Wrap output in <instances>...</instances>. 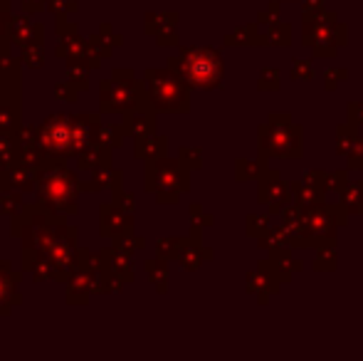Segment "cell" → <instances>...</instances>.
<instances>
[{"mask_svg": "<svg viewBox=\"0 0 363 361\" xmlns=\"http://www.w3.org/2000/svg\"><path fill=\"white\" fill-rule=\"evenodd\" d=\"M48 3H52V10H57V15H69L77 10L74 0H48Z\"/></svg>", "mask_w": 363, "mask_h": 361, "instance_id": "obj_17", "label": "cell"}, {"mask_svg": "<svg viewBox=\"0 0 363 361\" xmlns=\"http://www.w3.org/2000/svg\"><path fill=\"white\" fill-rule=\"evenodd\" d=\"M8 35L20 48H28V45H33V43H43V28L33 25L28 18H10Z\"/></svg>", "mask_w": 363, "mask_h": 361, "instance_id": "obj_10", "label": "cell"}, {"mask_svg": "<svg viewBox=\"0 0 363 361\" xmlns=\"http://www.w3.org/2000/svg\"><path fill=\"white\" fill-rule=\"evenodd\" d=\"M131 233V211L121 203L114 206H104L101 208V235L106 238H116Z\"/></svg>", "mask_w": 363, "mask_h": 361, "instance_id": "obj_7", "label": "cell"}, {"mask_svg": "<svg viewBox=\"0 0 363 361\" xmlns=\"http://www.w3.org/2000/svg\"><path fill=\"white\" fill-rule=\"evenodd\" d=\"M0 10H3V13L8 10V0H0Z\"/></svg>", "mask_w": 363, "mask_h": 361, "instance_id": "obj_20", "label": "cell"}, {"mask_svg": "<svg viewBox=\"0 0 363 361\" xmlns=\"http://www.w3.org/2000/svg\"><path fill=\"white\" fill-rule=\"evenodd\" d=\"M144 87L136 79H106L101 82V111H141Z\"/></svg>", "mask_w": 363, "mask_h": 361, "instance_id": "obj_5", "label": "cell"}, {"mask_svg": "<svg viewBox=\"0 0 363 361\" xmlns=\"http://www.w3.org/2000/svg\"><path fill=\"white\" fill-rule=\"evenodd\" d=\"M124 134L136 136V139H144V136H151L156 131V119L151 114H139V111H126V119L121 124Z\"/></svg>", "mask_w": 363, "mask_h": 361, "instance_id": "obj_11", "label": "cell"}, {"mask_svg": "<svg viewBox=\"0 0 363 361\" xmlns=\"http://www.w3.org/2000/svg\"><path fill=\"white\" fill-rule=\"evenodd\" d=\"M23 3V8L28 10V13H40L45 5V0H20Z\"/></svg>", "mask_w": 363, "mask_h": 361, "instance_id": "obj_18", "label": "cell"}, {"mask_svg": "<svg viewBox=\"0 0 363 361\" xmlns=\"http://www.w3.org/2000/svg\"><path fill=\"white\" fill-rule=\"evenodd\" d=\"M148 89L156 109L161 111H186L188 109V89L186 79L181 74L161 72V70H148L146 72Z\"/></svg>", "mask_w": 363, "mask_h": 361, "instance_id": "obj_4", "label": "cell"}, {"mask_svg": "<svg viewBox=\"0 0 363 361\" xmlns=\"http://www.w3.org/2000/svg\"><path fill=\"white\" fill-rule=\"evenodd\" d=\"M38 181V171L33 166H28L25 161H10L0 169V188L3 191H10V188L18 186L20 191H30L33 183Z\"/></svg>", "mask_w": 363, "mask_h": 361, "instance_id": "obj_8", "label": "cell"}, {"mask_svg": "<svg viewBox=\"0 0 363 361\" xmlns=\"http://www.w3.org/2000/svg\"><path fill=\"white\" fill-rule=\"evenodd\" d=\"M8 25H10V18L0 10V40H5V35H8Z\"/></svg>", "mask_w": 363, "mask_h": 361, "instance_id": "obj_19", "label": "cell"}, {"mask_svg": "<svg viewBox=\"0 0 363 361\" xmlns=\"http://www.w3.org/2000/svg\"><path fill=\"white\" fill-rule=\"evenodd\" d=\"M116 43H121V38H116V35H114V38H109V28H106V25L101 28L99 35H94V38L89 40V45H91V48L99 50L101 57H106V55L111 52V48H114Z\"/></svg>", "mask_w": 363, "mask_h": 361, "instance_id": "obj_12", "label": "cell"}, {"mask_svg": "<svg viewBox=\"0 0 363 361\" xmlns=\"http://www.w3.org/2000/svg\"><path fill=\"white\" fill-rule=\"evenodd\" d=\"M171 70H176L186 84L191 87H218V82L223 79V60L216 50H183L181 57L171 60Z\"/></svg>", "mask_w": 363, "mask_h": 361, "instance_id": "obj_2", "label": "cell"}, {"mask_svg": "<svg viewBox=\"0 0 363 361\" xmlns=\"http://www.w3.org/2000/svg\"><path fill=\"white\" fill-rule=\"evenodd\" d=\"M0 211L5 213V216H10V218H15V216H20V213L25 211L23 208V201H20V196L18 193H5L3 196V203H0Z\"/></svg>", "mask_w": 363, "mask_h": 361, "instance_id": "obj_14", "label": "cell"}, {"mask_svg": "<svg viewBox=\"0 0 363 361\" xmlns=\"http://www.w3.org/2000/svg\"><path fill=\"white\" fill-rule=\"evenodd\" d=\"M186 174L171 161H158V164L148 166V191H156L158 201H176L178 191H186Z\"/></svg>", "mask_w": 363, "mask_h": 361, "instance_id": "obj_6", "label": "cell"}, {"mask_svg": "<svg viewBox=\"0 0 363 361\" xmlns=\"http://www.w3.org/2000/svg\"><path fill=\"white\" fill-rule=\"evenodd\" d=\"M23 62L28 67H43V43H33L23 48Z\"/></svg>", "mask_w": 363, "mask_h": 361, "instance_id": "obj_15", "label": "cell"}, {"mask_svg": "<svg viewBox=\"0 0 363 361\" xmlns=\"http://www.w3.org/2000/svg\"><path fill=\"white\" fill-rule=\"evenodd\" d=\"M148 274H151V279L158 284V289H163V282H166V267L161 265V262H148Z\"/></svg>", "mask_w": 363, "mask_h": 361, "instance_id": "obj_16", "label": "cell"}, {"mask_svg": "<svg viewBox=\"0 0 363 361\" xmlns=\"http://www.w3.org/2000/svg\"><path fill=\"white\" fill-rule=\"evenodd\" d=\"M35 191H38L40 203L48 208H57V211H77V191H79V181L74 174H69L62 164L52 166L48 171H40L38 181H35Z\"/></svg>", "mask_w": 363, "mask_h": 361, "instance_id": "obj_3", "label": "cell"}, {"mask_svg": "<svg viewBox=\"0 0 363 361\" xmlns=\"http://www.w3.org/2000/svg\"><path fill=\"white\" fill-rule=\"evenodd\" d=\"M96 141H99L101 146H121V141H124V129H111V126L106 124H99V131H96Z\"/></svg>", "mask_w": 363, "mask_h": 361, "instance_id": "obj_13", "label": "cell"}, {"mask_svg": "<svg viewBox=\"0 0 363 361\" xmlns=\"http://www.w3.org/2000/svg\"><path fill=\"white\" fill-rule=\"evenodd\" d=\"M96 131H99V114H55L48 116L38 129V139L50 156H55L57 161H67L94 146Z\"/></svg>", "mask_w": 363, "mask_h": 361, "instance_id": "obj_1", "label": "cell"}, {"mask_svg": "<svg viewBox=\"0 0 363 361\" xmlns=\"http://www.w3.org/2000/svg\"><path fill=\"white\" fill-rule=\"evenodd\" d=\"M18 282L20 274L10 267V262H0V314H8L15 304H20Z\"/></svg>", "mask_w": 363, "mask_h": 361, "instance_id": "obj_9", "label": "cell"}]
</instances>
